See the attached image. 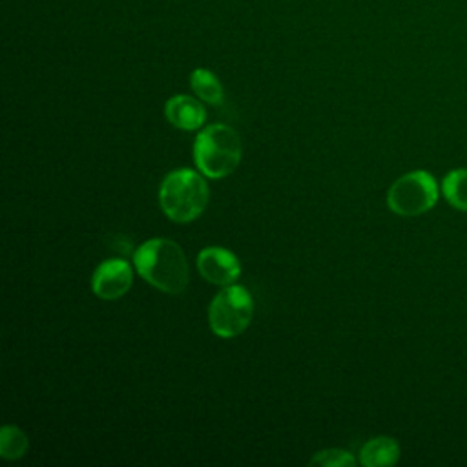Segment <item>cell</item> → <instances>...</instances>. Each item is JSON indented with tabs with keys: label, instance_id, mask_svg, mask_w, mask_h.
Instances as JSON below:
<instances>
[{
	"label": "cell",
	"instance_id": "obj_4",
	"mask_svg": "<svg viewBox=\"0 0 467 467\" xmlns=\"http://www.w3.org/2000/svg\"><path fill=\"white\" fill-rule=\"evenodd\" d=\"M254 299L241 285L224 286L210 303L208 321L219 337L239 336L252 321Z\"/></svg>",
	"mask_w": 467,
	"mask_h": 467
},
{
	"label": "cell",
	"instance_id": "obj_11",
	"mask_svg": "<svg viewBox=\"0 0 467 467\" xmlns=\"http://www.w3.org/2000/svg\"><path fill=\"white\" fill-rule=\"evenodd\" d=\"M190 84H192V89L197 93V97L208 104L217 106L224 99L221 82L217 80V77L212 71H208L204 67H197L192 71Z\"/></svg>",
	"mask_w": 467,
	"mask_h": 467
},
{
	"label": "cell",
	"instance_id": "obj_6",
	"mask_svg": "<svg viewBox=\"0 0 467 467\" xmlns=\"http://www.w3.org/2000/svg\"><path fill=\"white\" fill-rule=\"evenodd\" d=\"M197 268L206 281L221 286L234 285L241 275V263L237 255L221 246H208L199 252Z\"/></svg>",
	"mask_w": 467,
	"mask_h": 467
},
{
	"label": "cell",
	"instance_id": "obj_8",
	"mask_svg": "<svg viewBox=\"0 0 467 467\" xmlns=\"http://www.w3.org/2000/svg\"><path fill=\"white\" fill-rule=\"evenodd\" d=\"M164 113H166V119L175 128H181V130H186V131L199 130L204 124V119H206L204 106L190 95L171 97L164 106Z\"/></svg>",
	"mask_w": 467,
	"mask_h": 467
},
{
	"label": "cell",
	"instance_id": "obj_10",
	"mask_svg": "<svg viewBox=\"0 0 467 467\" xmlns=\"http://www.w3.org/2000/svg\"><path fill=\"white\" fill-rule=\"evenodd\" d=\"M441 193L452 208L467 212V168L451 170L441 181Z\"/></svg>",
	"mask_w": 467,
	"mask_h": 467
},
{
	"label": "cell",
	"instance_id": "obj_13",
	"mask_svg": "<svg viewBox=\"0 0 467 467\" xmlns=\"http://www.w3.org/2000/svg\"><path fill=\"white\" fill-rule=\"evenodd\" d=\"M310 463L325 465V467H352V465H356V458L343 449H327V451L316 452V456L310 460Z\"/></svg>",
	"mask_w": 467,
	"mask_h": 467
},
{
	"label": "cell",
	"instance_id": "obj_3",
	"mask_svg": "<svg viewBox=\"0 0 467 467\" xmlns=\"http://www.w3.org/2000/svg\"><path fill=\"white\" fill-rule=\"evenodd\" d=\"M193 159L199 171L210 179L230 175L241 161L239 135L226 124L206 126L193 142Z\"/></svg>",
	"mask_w": 467,
	"mask_h": 467
},
{
	"label": "cell",
	"instance_id": "obj_2",
	"mask_svg": "<svg viewBox=\"0 0 467 467\" xmlns=\"http://www.w3.org/2000/svg\"><path fill=\"white\" fill-rule=\"evenodd\" d=\"M159 202L171 221L190 223L208 204V184L201 173L190 168L173 170L161 182Z\"/></svg>",
	"mask_w": 467,
	"mask_h": 467
},
{
	"label": "cell",
	"instance_id": "obj_12",
	"mask_svg": "<svg viewBox=\"0 0 467 467\" xmlns=\"http://www.w3.org/2000/svg\"><path fill=\"white\" fill-rule=\"evenodd\" d=\"M27 436L15 425H4L0 431V456L5 460H18L27 451Z\"/></svg>",
	"mask_w": 467,
	"mask_h": 467
},
{
	"label": "cell",
	"instance_id": "obj_9",
	"mask_svg": "<svg viewBox=\"0 0 467 467\" xmlns=\"http://www.w3.org/2000/svg\"><path fill=\"white\" fill-rule=\"evenodd\" d=\"M400 458V445L394 438L378 436L368 440L359 451V463L365 467L392 465Z\"/></svg>",
	"mask_w": 467,
	"mask_h": 467
},
{
	"label": "cell",
	"instance_id": "obj_1",
	"mask_svg": "<svg viewBox=\"0 0 467 467\" xmlns=\"http://www.w3.org/2000/svg\"><path fill=\"white\" fill-rule=\"evenodd\" d=\"M140 277L166 294H182L188 286V263L182 248L170 239L155 237L142 243L133 254Z\"/></svg>",
	"mask_w": 467,
	"mask_h": 467
},
{
	"label": "cell",
	"instance_id": "obj_5",
	"mask_svg": "<svg viewBox=\"0 0 467 467\" xmlns=\"http://www.w3.org/2000/svg\"><path fill=\"white\" fill-rule=\"evenodd\" d=\"M438 201L436 179L425 170H414L392 182L387 193L389 208L403 217L429 212Z\"/></svg>",
	"mask_w": 467,
	"mask_h": 467
},
{
	"label": "cell",
	"instance_id": "obj_7",
	"mask_svg": "<svg viewBox=\"0 0 467 467\" xmlns=\"http://www.w3.org/2000/svg\"><path fill=\"white\" fill-rule=\"evenodd\" d=\"M133 283V270L124 259H108L97 266L91 277V288L100 299L122 297Z\"/></svg>",
	"mask_w": 467,
	"mask_h": 467
}]
</instances>
